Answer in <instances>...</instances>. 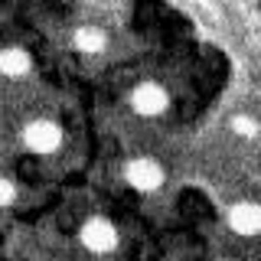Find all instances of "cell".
Masks as SVG:
<instances>
[{"instance_id": "obj_1", "label": "cell", "mask_w": 261, "mask_h": 261, "mask_svg": "<svg viewBox=\"0 0 261 261\" xmlns=\"http://www.w3.org/2000/svg\"><path fill=\"white\" fill-rule=\"evenodd\" d=\"M20 141L30 153H36V157H53V153H59V147L65 141V130L56 124L53 118H33V121L23 124Z\"/></svg>"}, {"instance_id": "obj_2", "label": "cell", "mask_w": 261, "mask_h": 261, "mask_svg": "<svg viewBox=\"0 0 261 261\" xmlns=\"http://www.w3.org/2000/svg\"><path fill=\"white\" fill-rule=\"evenodd\" d=\"M79 242H82V248L92 251V255H111V251H118V245H121V232H118V225H114L111 219L92 216V219L82 222Z\"/></svg>"}, {"instance_id": "obj_3", "label": "cell", "mask_w": 261, "mask_h": 261, "mask_svg": "<svg viewBox=\"0 0 261 261\" xmlns=\"http://www.w3.org/2000/svg\"><path fill=\"white\" fill-rule=\"evenodd\" d=\"M127 101H130V111H134L137 118H160V114L170 111V92L153 79L137 82V85L130 88Z\"/></svg>"}, {"instance_id": "obj_4", "label": "cell", "mask_w": 261, "mask_h": 261, "mask_svg": "<svg viewBox=\"0 0 261 261\" xmlns=\"http://www.w3.org/2000/svg\"><path fill=\"white\" fill-rule=\"evenodd\" d=\"M124 183L137 193H157L167 183V170L157 157H130L124 163Z\"/></svg>"}, {"instance_id": "obj_5", "label": "cell", "mask_w": 261, "mask_h": 261, "mask_svg": "<svg viewBox=\"0 0 261 261\" xmlns=\"http://www.w3.org/2000/svg\"><path fill=\"white\" fill-rule=\"evenodd\" d=\"M225 225L235 239H261V202L242 199L225 209Z\"/></svg>"}, {"instance_id": "obj_6", "label": "cell", "mask_w": 261, "mask_h": 261, "mask_svg": "<svg viewBox=\"0 0 261 261\" xmlns=\"http://www.w3.org/2000/svg\"><path fill=\"white\" fill-rule=\"evenodd\" d=\"M30 72H33V56L23 46H4L0 49V75L4 79L20 82V79H27Z\"/></svg>"}, {"instance_id": "obj_7", "label": "cell", "mask_w": 261, "mask_h": 261, "mask_svg": "<svg viewBox=\"0 0 261 261\" xmlns=\"http://www.w3.org/2000/svg\"><path fill=\"white\" fill-rule=\"evenodd\" d=\"M72 49L82 56H101L108 49V33L101 27H95V23H85V27H79L72 33Z\"/></svg>"}, {"instance_id": "obj_8", "label": "cell", "mask_w": 261, "mask_h": 261, "mask_svg": "<svg viewBox=\"0 0 261 261\" xmlns=\"http://www.w3.org/2000/svg\"><path fill=\"white\" fill-rule=\"evenodd\" d=\"M228 130H232L235 137H242V141H255V137L261 134V124H258V118H251L248 111H239V114H232V121H228Z\"/></svg>"}, {"instance_id": "obj_9", "label": "cell", "mask_w": 261, "mask_h": 261, "mask_svg": "<svg viewBox=\"0 0 261 261\" xmlns=\"http://www.w3.org/2000/svg\"><path fill=\"white\" fill-rule=\"evenodd\" d=\"M16 196H20V186L10 176H0V209H10L16 202Z\"/></svg>"}, {"instance_id": "obj_10", "label": "cell", "mask_w": 261, "mask_h": 261, "mask_svg": "<svg viewBox=\"0 0 261 261\" xmlns=\"http://www.w3.org/2000/svg\"><path fill=\"white\" fill-rule=\"evenodd\" d=\"M248 7H251V13H255V16H258V20H261V0H251V4H248Z\"/></svg>"}, {"instance_id": "obj_11", "label": "cell", "mask_w": 261, "mask_h": 261, "mask_svg": "<svg viewBox=\"0 0 261 261\" xmlns=\"http://www.w3.org/2000/svg\"><path fill=\"white\" fill-rule=\"evenodd\" d=\"M255 36H258V43H261V20H258V27H255Z\"/></svg>"}, {"instance_id": "obj_12", "label": "cell", "mask_w": 261, "mask_h": 261, "mask_svg": "<svg viewBox=\"0 0 261 261\" xmlns=\"http://www.w3.org/2000/svg\"><path fill=\"white\" fill-rule=\"evenodd\" d=\"M239 4H251V0H239Z\"/></svg>"}, {"instance_id": "obj_13", "label": "cell", "mask_w": 261, "mask_h": 261, "mask_svg": "<svg viewBox=\"0 0 261 261\" xmlns=\"http://www.w3.org/2000/svg\"><path fill=\"white\" fill-rule=\"evenodd\" d=\"M206 4H216V0H206Z\"/></svg>"}]
</instances>
